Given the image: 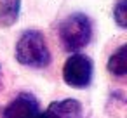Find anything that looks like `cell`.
Segmentation results:
<instances>
[{"mask_svg": "<svg viewBox=\"0 0 127 118\" xmlns=\"http://www.w3.org/2000/svg\"><path fill=\"white\" fill-rule=\"evenodd\" d=\"M58 35L64 50L78 52L92 40V21L84 12H73L59 23Z\"/></svg>", "mask_w": 127, "mask_h": 118, "instance_id": "obj_2", "label": "cell"}, {"mask_svg": "<svg viewBox=\"0 0 127 118\" xmlns=\"http://www.w3.org/2000/svg\"><path fill=\"white\" fill-rule=\"evenodd\" d=\"M106 68L115 76H125L127 75V45H120L110 56Z\"/></svg>", "mask_w": 127, "mask_h": 118, "instance_id": "obj_7", "label": "cell"}, {"mask_svg": "<svg viewBox=\"0 0 127 118\" xmlns=\"http://www.w3.org/2000/svg\"><path fill=\"white\" fill-rule=\"evenodd\" d=\"M94 75V63L85 54H71L63 66V80L73 89H85L91 85Z\"/></svg>", "mask_w": 127, "mask_h": 118, "instance_id": "obj_3", "label": "cell"}, {"mask_svg": "<svg viewBox=\"0 0 127 118\" xmlns=\"http://www.w3.org/2000/svg\"><path fill=\"white\" fill-rule=\"evenodd\" d=\"M113 19L118 28H127V0H117L113 7Z\"/></svg>", "mask_w": 127, "mask_h": 118, "instance_id": "obj_8", "label": "cell"}, {"mask_svg": "<svg viewBox=\"0 0 127 118\" xmlns=\"http://www.w3.org/2000/svg\"><path fill=\"white\" fill-rule=\"evenodd\" d=\"M14 56L19 64L35 70L47 68L52 61L47 40L44 33H40L38 30H26L21 33V37L16 42Z\"/></svg>", "mask_w": 127, "mask_h": 118, "instance_id": "obj_1", "label": "cell"}, {"mask_svg": "<svg viewBox=\"0 0 127 118\" xmlns=\"http://www.w3.org/2000/svg\"><path fill=\"white\" fill-rule=\"evenodd\" d=\"M37 118H47V116H45L44 113H38V116H37Z\"/></svg>", "mask_w": 127, "mask_h": 118, "instance_id": "obj_9", "label": "cell"}, {"mask_svg": "<svg viewBox=\"0 0 127 118\" xmlns=\"http://www.w3.org/2000/svg\"><path fill=\"white\" fill-rule=\"evenodd\" d=\"M21 0H0V28H9L19 19Z\"/></svg>", "mask_w": 127, "mask_h": 118, "instance_id": "obj_6", "label": "cell"}, {"mask_svg": "<svg viewBox=\"0 0 127 118\" xmlns=\"http://www.w3.org/2000/svg\"><path fill=\"white\" fill-rule=\"evenodd\" d=\"M44 115L47 118H85L82 102L71 97L51 102Z\"/></svg>", "mask_w": 127, "mask_h": 118, "instance_id": "obj_5", "label": "cell"}, {"mask_svg": "<svg viewBox=\"0 0 127 118\" xmlns=\"http://www.w3.org/2000/svg\"><path fill=\"white\" fill-rule=\"evenodd\" d=\"M40 102L32 92H19L0 113V118H37Z\"/></svg>", "mask_w": 127, "mask_h": 118, "instance_id": "obj_4", "label": "cell"}]
</instances>
